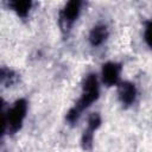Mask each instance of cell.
Returning a JSON list of instances; mask_svg holds the SVG:
<instances>
[{
  "label": "cell",
  "mask_w": 152,
  "mask_h": 152,
  "mask_svg": "<svg viewBox=\"0 0 152 152\" xmlns=\"http://www.w3.org/2000/svg\"><path fill=\"white\" fill-rule=\"evenodd\" d=\"M27 113V102L25 99L17 100L13 106L4 113V132H8L10 134L17 133L21 126L23 121Z\"/></svg>",
  "instance_id": "obj_2"
},
{
  "label": "cell",
  "mask_w": 152,
  "mask_h": 152,
  "mask_svg": "<svg viewBox=\"0 0 152 152\" xmlns=\"http://www.w3.org/2000/svg\"><path fill=\"white\" fill-rule=\"evenodd\" d=\"M120 72H121V64L114 63V62H108V63L103 64L102 65V71H101L102 82L107 87L119 84L120 83L119 82Z\"/></svg>",
  "instance_id": "obj_5"
},
{
  "label": "cell",
  "mask_w": 152,
  "mask_h": 152,
  "mask_svg": "<svg viewBox=\"0 0 152 152\" xmlns=\"http://www.w3.org/2000/svg\"><path fill=\"white\" fill-rule=\"evenodd\" d=\"M144 39L148 48L152 49V21H148L145 26V32H144Z\"/></svg>",
  "instance_id": "obj_10"
},
{
  "label": "cell",
  "mask_w": 152,
  "mask_h": 152,
  "mask_svg": "<svg viewBox=\"0 0 152 152\" xmlns=\"http://www.w3.org/2000/svg\"><path fill=\"white\" fill-rule=\"evenodd\" d=\"M101 126V116L99 113H91L88 118V126L84 129L81 139V145L84 151H89L93 147L94 132Z\"/></svg>",
  "instance_id": "obj_4"
},
{
  "label": "cell",
  "mask_w": 152,
  "mask_h": 152,
  "mask_svg": "<svg viewBox=\"0 0 152 152\" xmlns=\"http://www.w3.org/2000/svg\"><path fill=\"white\" fill-rule=\"evenodd\" d=\"M81 5L82 2L78 0H71L64 5L62 11L59 12V26L64 33L69 32L75 20L78 18L81 12Z\"/></svg>",
  "instance_id": "obj_3"
},
{
  "label": "cell",
  "mask_w": 152,
  "mask_h": 152,
  "mask_svg": "<svg viewBox=\"0 0 152 152\" xmlns=\"http://www.w3.org/2000/svg\"><path fill=\"white\" fill-rule=\"evenodd\" d=\"M118 95L119 100L125 107H129L134 103L137 99V88L132 82L124 81L118 84Z\"/></svg>",
  "instance_id": "obj_6"
},
{
  "label": "cell",
  "mask_w": 152,
  "mask_h": 152,
  "mask_svg": "<svg viewBox=\"0 0 152 152\" xmlns=\"http://www.w3.org/2000/svg\"><path fill=\"white\" fill-rule=\"evenodd\" d=\"M100 95V88H99V81L95 74H88L83 81L82 86V94L81 97L77 100V102L69 109L66 113V121L69 124H74L78 120L81 113L87 109L93 102H95L99 99Z\"/></svg>",
  "instance_id": "obj_1"
},
{
  "label": "cell",
  "mask_w": 152,
  "mask_h": 152,
  "mask_svg": "<svg viewBox=\"0 0 152 152\" xmlns=\"http://www.w3.org/2000/svg\"><path fill=\"white\" fill-rule=\"evenodd\" d=\"M0 80H1V83H2V84L11 86L12 83H14V82H15V80H17V75H15L12 70H10V69L1 68Z\"/></svg>",
  "instance_id": "obj_9"
},
{
  "label": "cell",
  "mask_w": 152,
  "mask_h": 152,
  "mask_svg": "<svg viewBox=\"0 0 152 152\" xmlns=\"http://www.w3.org/2000/svg\"><path fill=\"white\" fill-rule=\"evenodd\" d=\"M108 37V28L106 25H96L91 28L89 32V43L93 46H99L101 45Z\"/></svg>",
  "instance_id": "obj_7"
},
{
  "label": "cell",
  "mask_w": 152,
  "mask_h": 152,
  "mask_svg": "<svg viewBox=\"0 0 152 152\" xmlns=\"http://www.w3.org/2000/svg\"><path fill=\"white\" fill-rule=\"evenodd\" d=\"M8 6L21 18H26L28 14V11L31 10L32 2L24 0V1H19V0H14V1H10Z\"/></svg>",
  "instance_id": "obj_8"
}]
</instances>
